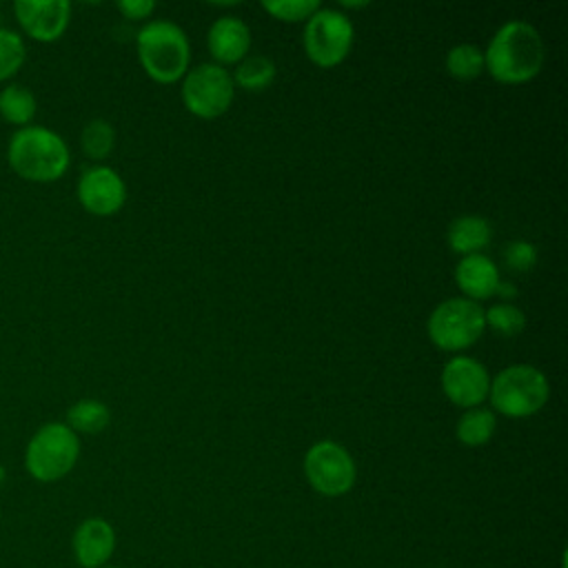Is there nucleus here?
Listing matches in <instances>:
<instances>
[{
    "instance_id": "412c9836",
    "label": "nucleus",
    "mask_w": 568,
    "mask_h": 568,
    "mask_svg": "<svg viewBox=\"0 0 568 568\" xmlns=\"http://www.w3.org/2000/svg\"><path fill=\"white\" fill-rule=\"evenodd\" d=\"M446 71L457 80H473L484 71V49L470 42H459L446 53Z\"/></svg>"
},
{
    "instance_id": "a878e982",
    "label": "nucleus",
    "mask_w": 568,
    "mask_h": 568,
    "mask_svg": "<svg viewBox=\"0 0 568 568\" xmlns=\"http://www.w3.org/2000/svg\"><path fill=\"white\" fill-rule=\"evenodd\" d=\"M501 257L510 271L526 273L537 264V248H535V244H530L526 240H513L504 246Z\"/></svg>"
},
{
    "instance_id": "423d86ee",
    "label": "nucleus",
    "mask_w": 568,
    "mask_h": 568,
    "mask_svg": "<svg viewBox=\"0 0 568 568\" xmlns=\"http://www.w3.org/2000/svg\"><path fill=\"white\" fill-rule=\"evenodd\" d=\"M426 331L439 351H464L473 346L486 331L484 306L462 295L444 300L428 315Z\"/></svg>"
},
{
    "instance_id": "f8f14e48",
    "label": "nucleus",
    "mask_w": 568,
    "mask_h": 568,
    "mask_svg": "<svg viewBox=\"0 0 568 568\" xmlns=\"http://www.w3.org/2000/svg\"><path fill=\"white\" fill-rule=\"evenodd\" d=\"M20 29L36 42H55L71 22V4L67 0H18L13 4Z\"/></svg>"
},
{
    "instance_id": "39448f33",
    "label": "nucleus",
    "mask_w": 568,
    "mask_h": 568,
    "mask_svg": "<svg viewBox=\"0 0 568 568\" xmlns=\"http://www.w3.org/2000/svg\"><path fill=\"white\" fill-rule=\"evenodd\" d=\"M80 457L78 435L62 422L42 424L24 448L27 473L42 484L67 477Z\"/></svg>"
},
{
    "instance_id": "4468645a",
    "label": "nucleus",
    "mask_w": 568,
    "mask_h": 568,
    "mask_svg": "<svg viewBox=\"0 0 568 568\" xmlns=\"http://www.w3.org/2000/svg\"><path fill=\"white\" fill-rule=\"evenodd\" d=\"M206 47L215 64H237L248 55L251 29L237 16H222L209 27Z\"/></svg>"
},
{
    "instance_id": "0eeeda50",
    "label": "nucleus",
    "mask_w": 568,
    "mask_h": 568,
    "mask_svg": "<svg viewBox=\"0 0 568 568\" xmlns=\"http://www.w3.org/2000/svg\"><path fill=\"white\" fill-rule=\"evenodd\" d=\"M355 29L346 13L337 9L320 7L304 24V51L308 60L317 67H335L339 64L353 47Z\"/></svg>"
},
{
    "instance_id": "cd10ccee",
    "label": "nucleus",
    "mask_w": 568,
    "mask_h": 568,
    "mask_svg": "<svg viewBox=\"0 0 568 568\" xmlns=\"http://www.w3.org/2000/svg\"><path fill=\"white\" fill-rule=\"evenodd\" d=\"M495 295L504 297V302H506V297H515V295H517V288H515L510 282H499V286H497V293H495Z\"/></svg>"
},
{
    "instance_id": "aec40b11",
    "label": "nucleus",
    "mask_w": 568,
    "mask_h": 568,
    "mask_svg": "<svg viewBox=\"0 0 568 568\" xmlns=\"http://www.w3.org/2000/svg\"><path fill=\"white\" fill-rule=\"evenodd\" d=\"M275 64L266 55H246L244 60L237 62L233 71V84L246 89V91H264L273 84L275 80Z\"/></svg>"
},
{
    "instance_id": "9d476101",
    "label": "nucleus",
    "mask_w": 568,
    "mask_h": 568,
    "mask_svg": "<svg viewBox=\"0 0 568 568\" xmlns=\"http://www.w3.org/2000/svg\"><path fill=\"white\" fill-rule=\"evenodd\" d=\"M442 390L459 408H475L488 397L490 375L488 368L468 355L450 357L442 368Z\"/></svg>"
},
{
    "instance_id": "1a4fd4ad",
    "label": "nucleus",
    "mask_w": 568,
    "mask_h": 568,
    "mask_svg": "<svg viewBox=\"0 0 568 568\" xmlns=\"http://www.w3.org/2000/svg\"><path fill=\"white\" fill-rule=\"evenodd\" d=\"M304 475L315 493L324 497H339L353 488L357 468L355 459L342 444L322 439L306 450Z\"/></svg>"
},
{
    "instance_id": "f257e3e1",
    "label": "nucleus",
    "mask_w": 568,
    "mask_h": 568,
    "mask_svg": "<svg viewBox=\"0 0 568 568\" xmlns=\"http://www.w3.org/2000/svg\"><path fill=\"white\" fill-rule=\"evenodd\" d=\"M544 40L526 20L504 22L484 51V69L504 84L532 80L544 67Z\"/></svg>"
},
{
    "instance_id": "7c9ffc66",
    "label": "nucleus",
    "mask_w": 568,
    "mask_h": 568,
    "mask_svg": "<svg viewBox=\"0 0 568 568\" xmlns=\"http://www.w3.org/2000/svg\"><path fill=\"white\" fill-rule=\"evenodd\" d=\"M102 568H120V566H109V564H106V566H102Z\"/></svg>"
},
{
    "instance_id": "ddd939ff",
    "label": "nucleus",
    "mask_w": 568,
    "mask_h": 568,
    "mask_svg": "<svg viewBox=\"0 0 568 568\" xmlns=\"http://www.w3.org/2000/svg\"><path fill=\"white\" fill-rule=\"evenodd\" d=\"M71 548L82 568H102L115 550V530L106 519L89 517L73 530Z\"/></svg>"
},
{
    "instance_id": "393cba45",
    "label": "nucleus",
    "mask_w": 568,
    "mask_h": 568,
    "mask_svg": "<svg viewBox=\"0 0 568 568\" xmlns=\"http://www.w3.org/2000/svg\"><path fill=\"white\" fill-rule=\"evenodd\" d=\"M262 9L284 22H306L317 9V0H264Z\"/></svg>"
},
{
    "instance_id": "bb28decb",
    "label": "nucleus",
    "mask_w": 568,
    "mask_h": 568,
    "mask_svg": "<svg viewBox=\"0 0 568 568\" xmlns=\"http://www.w3.org/2000/svg\"><path fill=\"white\" fill-rule=\"evenodd\" d=\"M118 9L129 20H144L155 11L153 0H120Z\"/></svg>"
},
{
    "instance_id": "5701e85b",
    "label": "nucleus",
    "mask_w": 568,
    "mask_h": 568,
    "mask_svg": "<svg viewBox=\"0 0 568 568\" xmlns=\"http://www.w3.org/2000/svg\"><path fill=\"white\" fill-rule=\"evenodd\" d=\"M484 320L486 326L501 337H517L526 328L524 311L510 302H497L484 308Z\"/></svg>"
},
{
    "instance_id": "dca6fc26",
    "label": "nucleus",
    "mask_w": 568,
    "mask_h": 568,
    "mask_svg": "<svg viewBox=\"0 0 568 568\" xmlns=\"http://www.w3.org/2000/svg\"><path fill=\"white\" fill-rule=\"evenodd\" d=\"M493 240V229L481 215H459L446 229V242L457 255L484 253Z\"/></svg>"
},
{
    "instance_id": "c756f323",
    "label": "nucleus",
    "mask_w": 568,
    "mask_h": 568,
    "mask_svg": "<svg viewBox=\"0 0 568 568\" xmlns=\"http://www.w3.org/2000/svg\"><path fill=\"white\" fill-rule=\"evenodd\" d=\"M4 477H7V473H4V468H2V464H0V486L4 484Z\"/></svg>"
},
{
    "instance_id": "6ab92c4d",
    "label": "nucleus",
    "mask_w": 568,
    "mask_h": 568,
    "mask_svg": "<svg viewBox=\"0 0 568 568\" xmlns=\"http://www.w3.org/2000/svg\"><path fill=\"white\" fill-rule=\"evenodd\" d=\"M111 413L106 408L104 402L100 399H78L75 404L69 406L67 410V426L78 435V433H87V435H95L100 430H104L109 426Z\"/></svg>"
},
{
    "instance_id": "4be33fe9",
    "label": "nucleus",
    "mask_w": 568,
    "mask_h": 568,
    "mask_svg": "<svg viewBox=\"0 0 568 568\" xmlns=\"http://www.w3.org/2000/svg\"><path fill=\"white\" fill-rule=\"evenodd\" d=\"M80 144H82V151L87 158L104 160L115 146V131H113L111 122H106L102 118L87 122L80 133Z\"/></svg>"
},
{
    "instance_id": "6e6552de",
    "label": "nucleus",
    "mask_w": 568,
    "mask_h": 568,
    "mask_svg": "<svg viewBox=\"0 0 568 568\" xmlns=\"http://www.w3.org/2000/svg\"><path fill=\"white\" fill-rule=\"evenodd\" d=\"M233 95L235 84L231 73L215 62H202L184 73L182 102L197 118L211 120L226 113Z\"/></svg>"
},
{
    "instance_id": "20e7f679",
    "label": "nucleus",
    "mask_w": 568,
    "mask_h": 568,
    "mask_svg": "<svg viewBox=\"0 0 568 568\" xmlns=\"http://www.w3.org/2000/svg\"><path fill=\"white\" fill-rule=\"evenodd\" d=\"M548 397V377L532 364H510L490 379V410L504 417H530L546 406Z\"/></svg>"
},
{
    "instance_id": "f03ea898",
    "label": "nucleus",
    "mask_w": 568,
    "mask_h": 568,
    "mask_svg": "<svg viewBox=\"0 0 568 568\" xmlns=\"http://www.w3.org/2000/svg\"><path fill=\"white\" fill-rule=\"evenodd\" d=\"M9 166L27 182H55L60 180L69 164L71 151L62 135L47 126L29 124L16 129L7 144Z\"/></svg>"
},
{
    "instance_id": "f3484780",
    "label": "nucleus",
    "mask_w": 568,
    "mask_h": 568,
    "mask_svg": "<svg viewBox=\"0 0 568 568\" xmlns=\"http://www.w3.org/2000/svg\"><path fill=\"white\" fill-rule=\"evenodd\" d=\"M497 430V417L490 408L475 406L462 413L455 426V437L468 448H479L493 439Z\"/></svg>"
},
{
    "instance_id": "c85d7f7f",
    "label": "nucleus",
    "mask_w": 568,
    "mask_h": 568,
    "mask_svg": "<svg viewBox=\"0 0 568 568\" xmlns=\"http://www.w3.org/2000/svg\"><path fill=\"white\" fill-rule=\"evenodd\" d=\"M342 7H366V2H342Z\"/></svg>"
},
{
    "instance_id": "7ed1b4c3",
    "label": "nucleus",
    "mask_w": 568,
    "mask_h": 568,
    "mask_svg": "<svg viewBox=\"0 0 568 568\" xmlns=\"http://www.w3.org/2000/svg\"><path fill=\"white\" fill-rule=\"evenodd\" d=\"M142 69L162 84L178 82L189 71L191 47L184 29L171 20H151L135 36Z\"/></svg>"
},
{
    "instance_id": "a211bd4d",
    "label": "nucleus",
    "mask_w": 568,
    "mask_h": 568,
    "mask_svg": "<svg viewBox=\"0 0 568 568\" xmlns=\"http://www.w3.org/2000/svg\"><path fill=\"white\" fill-rule=\"evenodd\" d=\"M36 95L22 84H7L0 89V118L18 129L29 126L36 118Z\"/></svg>"
},
{
    "instance_id": "b1692460",
    "label": "nucleus",
    "mask_w": 568,
    "mask_h": 568,
    "mask_svg": "<svg viewBox=\"0 0 568 568\" xmlns=\"http://www.w3.org/2000/svg\"><path fill=\"white\" fill-rule=\"evenodd\" d=\"M27 60V44L18 31L0 27V82L13 78Z\"/></svg>"
},
{
    "instance_id": "2eb2a0df",
    "label": "nucleus",
    "mask_w": 568,
    "mask_h": 568,
    "mask_svg": "<svg viewBox=\"0 0 568 568\" xmlns=\"http://www.w3.org/2000/svg\"><path fill=\"white\" fill-rule=\"evenodd\" d=\"M499 282V268L486 253L464 255L455 264V284L464 293L462 297H468L473 302L488 300L497 293Z\"/></svg>"
},
{
    "instance_id": "9b49d317",
    "label": "nucleus",
    "mask_w": 568,
    "mask_h": 568,
    "mask_svg": "<svg viewBox=\"0 0 568 568\" xmlns=\"http://www.w3.org/2000/svg\"><path fill=\"white\" fill-rule=\"evenodd\" d=\"M78 200L91 215H115L126 202V184L122 175L104 164H95L82 171L78 180Z\"/></svg>"
}]
</instances>
